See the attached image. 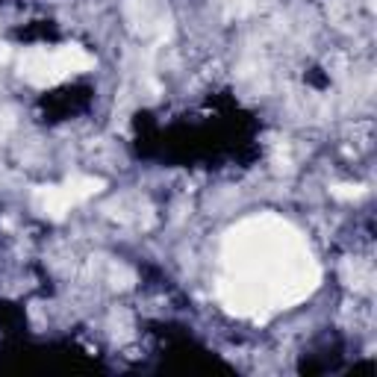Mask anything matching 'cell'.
Masks as SVG:
<instances>
[{"label":"cell","mask_w":377,"mask_h":377,"mask_svg":"<svg viewBox=\"0 0 377 377\" xmlns=\"http://www.w3.org/2000/svg\"><path fill=\"white\" fill-rule=\"evenodd\" d=\"M318 283V269L301 236L274 215L251 218L227 236L221 301L239 316L301 301Z\"/></svg>","instance_id":"6da1fadb"},{"label":"cell","mask_w":377,"mask_h":377,"mask_svg":"<svg viewBox=\"0 0 377 377\" xmlns=\"http://www.w3.org/2000/svg\"><path fill=\"white\" fill-rule=\"evenodd\" d=\"M18 68H21V77H24L27 83H32V86H53V83H59L65 77L57 53H48L41 48L27 50L24 57H21Z\"/></svg>","instance_id":"7a4b0ae2"},{"label":"cell","mask_w":377,"mask_h":377,"mask_svg":"<svg viewBox=\"0 0 377 377\" xmlns=\"http://www.w3.org/2000/svg\"><path fill=\"white\" fill-rule=\"evenodd\" d=\"M36 206L48 218L62 221L65 213L74 206V197L68 195V188H65V186H44V188H39V192H36Z\"/></svg>","instance_id":"3957f363"},{"label":"cell","mask_w":377,"mask_h":377,"mask_svg":"<svg viewBox=\"0 0 377 377\" xmlns=\"http://www.w3.org/2000/svg\"><path fill=\"white\" fill-rule=\"evenodd\" d=\"M53 53H57V59H59V65H62L65 74H71V71H88V68L95 65V59L88 57L83 48H77V44H62V48H57Z\"/></svg>","instance_id":"277c9868"},{"label":"cell","mask_w":377,"mask_h":377,"mask_svg":"<svg viewBox=\"0 0 377 377\" xmlns=\"http://www.w3.org/2000/svg\"><path fill=\"white\" fill-rule=\"evenodd\" d=\"M65 188H68V195L74 197V204L77 201H86V197H92V195H97L104 188V180H97V177H71L68 183H65Z\"/></svg>","instance_id":"5b68a950"},{"label":"cell","mask_w":377,"mask_h":377,"mask_svg":"<svg viewBox=\"0 0 377 377\" xmlns=\"http://www.w3.org/2000/svg\"><path fill=\"white\" fill-rule=\"evenodd\" d=\"M365 192L362 186H351V183H336V186H330V195L339 197V201H354V197H360Z\"/></svg>","instance_id":"8992f818"},{"label":"cell","mask_w":377,"mask_h":377,"mask_svg":"<svg viewBox=\"0 0 377 377\" xmlns=\"http://www.w3.org/2000/svg\"><path fill=\"white\" fill-rule=\"evenodd\" d=\"M9 59V44H0V62Z\"/></svg>","instance_id":"52a82bcc"}]
</instances>
